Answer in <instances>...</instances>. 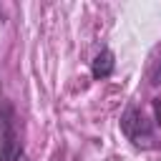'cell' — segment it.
Segmentation results:
<instances>
[{
  "label": "cell",
  "mask_w": 161,
  "mask_h": 161,
  "mask_svg": "<svg viewBox=\"0 0 161 161\" xmlns=\"http://www.w3.org/2000/svg\"><path fill=\"white\" fill-rule=\"evenodd\" d=\"M113 73V53L111 50H101L96 58H93V78L96 80H103Z\"/></svg>",
  "instance_id": "cell-2"
},
{
  "label": "cell",
  "mask_w": 161,
  "mask_h": 161,
  "mask_svg": "<svg viewBox=\"0 0 161 161\" xmlns=\"http://www.w3.org/2000/svg\"><path fill=\"white\" fill-rule=\"evenodd\" d=\"M121 126H123V133H126L133 143H141V141L146 143V141L151 138V128H148L146 118H143L136 108H128V111H126V116H123Z\"/></svg>",
  "instance_id": "cell-1"
},
{
  "label": "cell",
  "mask_w": 161,
  "mask_h": 161,
  "mask_svg": "<svg viewBox=\"0 0 161 161\" xmlns=\"http://www.w3.org/2000/svg\"><path fill=\"white\" fill-rule=\"evenodd\" d=\"M15 161H28V158H25L23 153H18V158H15Z\"/></svg>",
  "instance_id": "cell-3"
}]
</instances>
